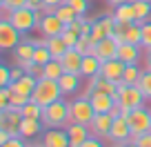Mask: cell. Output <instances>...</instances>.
Wrapping results in <instances>:
<instances>
[{
  "label": "cell",
  "instance_id": "1",
  "mask_svg": "<svg viewBox=\"0 0 151 147\" xmlns=\"http://www.w3.org/2000/svg\"><path fill=\"white\" fill-rule=\"evenodd\" d=\"M145 98L147 96L142 94V89L138 85H124V83H118V94H116V100H118L122 114L120 116H129L131 109L136 107H142L145 105Z\"/></svg>",
  "mask_w": 151,
  "mask_h": 147
},
{
  "label": "cell",
  "instance_id": "2",
  "mask_svg": "<svg viewBox=\"0 0 151 147\" xmlns=\"http://www.w3.org/2000/svg\"><path fill=\"white\" fill-rule=\"evenodd\" d=\"M62 89H60V83L58 80H51V78H40L36 85V89H33L31 94V100L33 103H38L40 107H49L51 103H56V100L62 98Z\"/></svg>",
  "mask_w": 151,
  "mask_h": 147
},
{
  "label": "cell",
  "instance_id": "3",
  "mask_svg": "<svg viewBox=\"0 0 151 147\" xmlns=\"http://www.w3.org/2000/svg\"><path fill=\"white\" fill-rule=\"evenodd\" d=\"M71 123L69 118V103L67 100H56L51 103L49 107H45L42 112V125L45 129H51V127H67Z\"/></svg>",
  "mask_w": 151,
  "mask_h": 147
},
{
  "label": "cell",
  "instance_id": "4",
  "mask_svg": "<svg viewBox=\"0 0 151 147\" xmlns=\"http://www.w3.org/2000/svg\"><path fill=\"white\" fill-rule=\"evenodd\" d=\"M93 116H96V109H93V105H91L89 98L78 96V98H73L69 103V118H71V123H80V125H87V127H89L91 120H93Z\"/></svg>",
  "mask_w": 151,
  "mask_h": 147
},
{
  "label": "cell",
  "instance_id": "5",
  "mask_svg": "<svg viewBox=\"0 0 151 147\" xmlns=\"http://www.w3.org/2000/svg\"><path fill=\"white\" fill-rule=\"evenodd\" d=\"M5 18H9V22L18 29L22 36H27L33 27H38V16L33 9L29 7H22V9H16V11H9V14H2Z\"/></svg>",
  "mask_w": 151,
  "mask_h": 147
},
{
  "label": "cell",
  "instance_id": "6",
  "mask_svg": "<svg viewBox=\"0 0 151 147\" xmlns=\"http://www.w3.org/2000/svg\"><path fill=\"white\" fill-rule=\"evenodd\" d=\"M127 120H129V127H131V138L151 132V109H147L145 105L131 109V114L127 116Z\"/></svg>",
  "mask_w": 151,
  "mask_h": 147
},
{
  "label": "cell",
  "instance_id": "7",
  "mask_svg": "<svg viewBox=\"0 0 151 147\" xmlns=\"http://www.w3.org/2000/svg\"><path fill=\"white\" fill-rule=\"evenodd\" d=\"M20 40H22V33L9 22V18L2 16L0 18V49L2 51H11V49H16L20 45Z\"/></svg>",
  "mask_w": 151,
  "mask_h": 147
},
{
  "label": "cell",
  "instance_id": "8",
  "mask_svg": "<svg viewBox=\"0 0 151 147\" xmlns=\"http://www.w3.org/2000/svg\"><path fill=\"white\" fill-rule=\"evenodd\" d=\"M118 29V22L113 16H100V18L93 20V29H91V38L98 43V40H104V38H111Z\"/></svg>",
  "mask_w": 151,
  "mask_h": 147
},
{
  "label": "cell",
  "instance_id": "9",
  "mask_svg": "<svg viewBox=\"0 0 151 147\" xmlns=\"http://www.w3.org/2000/svg\"><path fill=\"white\" fill-rule=\"evenodd\" d=\"M20 123H22L20 109H14V107L0 109V129H7L11 136H20Z\"/></svg>",
  "mask_w": 151,
  "mask_h": 147
},
{
  "label": "cell",
  "instance_id": "10",
  "mask_svg": "<svg viewBox=\"0 0 151 147\" xmlns=\"http://www.w3.org/2000/svg\"><path fill=\"white\" fill-rule=\"evenodd\" d=\"M40 143H42L45 147H71L69 145V134H67V127L45 129L42 136H40Z\"/></svg>",
  "mask_w": 151,
  "mask_h": 147
},
{
  "label": "cell",
  "instance_id": "11",
  "mask_svg": "<svg viewBox=\"0 0 151 147\" xmlns=\"http://www.w3.org/2000/svg\"><path fill=\"white\" fill-rule=\"evenodd\" d=\"M33 51H36V40H31V38H22L18 47L11 49L16 65H20V67H27L33 62Z\"/></svg>",
  "mask_w": 151,
  "mask_h": 147
},
{
  "label": "cell",
  "instance_id": "12",
  "mask_svg": "<svg viewBox=\"0 0 151 147\" xmlns=\"http://www.w3.org/2000/svg\"><path fill=\"white\" fill-rule=\"evenodd\" d=\"M38 29H40V33H42L45 38H51V36H62L67 25L58 18V14H45V18L40 20Z\"/></svg>",
  "mask_w": 151,
  "mask_h": 147
},
{
  "label": "cell",
  "instance_id": "13",
  "mask_svg": "<svg viewBox=\"0 0 151 147\" xmlns=\"http://www.w3.org/2000/svg\"><path fill=\"white\" fill-rule=\"evenodd\" d=\"M89 100H91V105H93L96 114H111V109L118 105L116 96L104 94V91H93V94L89 96Z\"/></svg>",
  "mask_w": 151,
  "mask_h": 147
},
{
  "label": "cell",
  "instance_id": "14",
  "mask_svg": "<svg viewBox=\"0 0 151 147\" xmlns=\"http://www.w3.org/2000/svg\"><path fill=\"white\" fill-rule=\"evenodd\" d=\"M107 138H111L116 145H120V143H124V140H129V138H131V127H129L127 116H118V118L113 120L111 132H109Z\"/></svg>",
  "mask_w": 151,
  "mask_h": 147
},
{
  "label": "cell",
  "instance_id": "15",
  "mask_svg": "<svg viewBox=\"0 0 151 147\" xmlns=\"http://www.w3.org/2000/svg\"><path fill=\"white\" fill-rule=\"evenodd\" d=\"M113 120H116V116H111V114H96L93 120H91V125H89L91 134H93V136H100V138L109 136Z\"/></svg>",
  "mask_w": 151,
  "mask_h": 147
},
{
  "label": "cell",
  "instance_id": "16",
  "mask_svg": "<svg viewBox=\"0 0 151 147\" xmlns=\"http://www.w3.org/2000/svg\"><path fill=\"white\" fill-rule=\"evenodd\" d=\"M124 62L118 60V58H113V60H107L102 62V69H100V76L107 78V80H113V83H120L122 80V74H124Z\"/></svg>",
  "mask_w": 151,
  "mask_h": 147
},
{
  "label": "cell",
  "instance_id": "17",
  "mask_svg": "<svg viewBox=\"0 0 151 147\" xmlns=\"http://www.w3.org/2000/svg\"><path fill=\"white\" fill-rule=\"evenodd\" d=\"M118 49H120V45L113 38H104V40H98V43H96V56L102 62H107V60L118 58Z\"/></svg>",
  "mask_w": 151,
  "mask_h": 147
},
{
  "label": "cell",
  "instance_id": "18",
  "mask_svg": "<svg viewBox=\"0 0 151 147\" xmlns=\"http://www.w3.org/2000/svg\"><path fill=\"white\" fill-rule=\"evenodd\" d=\"M82 58H85V56H82L76 47H69V49H67V54L60 58V62H62V67H65L67 74H80V69H82Z\"/></svg>",
  "mask_w": 151,
  "mask_h": 147
},
{
  "label": "cell",
  "instance_id": "19",
  "mask_svg": "<svg viewBox=\"0 0 151 147\" xmlns=\"http://www.w3.org/2000/svg\"><path fill=\"white\" fill-rule=\"evenodd\" d=\"M91 129L87 125H80V123H69L67 125V134H69V145L71 147H80L87 138L91 136Z\"/></svg>",
  "mask_w": 151,
  "mask_h": 147
},
{
  "label": "cell",
  "instance_id": "20",
  "mask_svg": "<svg viewBox=\"0 0 151 147\" xmlns=\"http://www.w3.org/2000/svg\"><path fill=\"white\" fill-rule=\"evenodd\" d=\"M42 132H45V125H42V120H38V118H22V123H20V136L24 140L42 136Z\"/></svg>",
  "mask_w": 151,
  "mask_h": 147
},
{
  "label": "cell",
  "instance_id": "21",
  "mask_svg": "<svg viewBox=\"0 0 151 147\" xmlns=\"http://www.w3.org/2000/svg\"><path fill=\"white\" fill-rule=\"evenodd\" d=\"M36 85H38V78L31 76V74H24L22 78L14 80L9 87H11V91H16V94H22V96H29V98H31V94H33V89H36Z\"/></svg>",
  "mask_w": 151,
  "mask_h": 147
},
{
  "label": "cell",
  "instance_id": "22",
  "mask_svg": "<svg viewBox=\"0 0 151 147\" xmlns=\"http://www.w3.org/2000/svg\"><path fill=\"white\" fill-rule=\"evenodd\" d=\"M113 18H116V22L118 25H131L138 20L136 16V7H133V2H127V5H118L116 9H113Z\"/></svg>",
  "mask_w": 151,
  "mask_h": 147
},
{
  "label": "cell",
  "instance_id": "23",
  "mask_svg": "<svg viewBox=\"0 0 151 147\" xmlns=\"http://www.w3.org/2000/svg\"><path fill=\"white\" fill-rule=\"evenodd\" d=\"M80 74H62L60 76V89H62V94L65 96H71V94H78L80 91V85H82V80H80Z\"/></svg>",
  "mask_w": 151,
  "mask_h": 147
},
{
  "label": "cell",
  "instance_id": "24",
  "mask_svg": "<svg viewBox=\"0 0 151 147\" xmlns=\"http://www.w3.org/2000/svg\"><path fill=\"white\" fill-rule=\"evenodd\" d=\"M118 60H122L124 65H138V60H140V45H131V43L120 45Z\"/></svg>",
  "mask_w": 151,
  "mask_h": 147
},
{
  "label": "cell",
  "instance_id": "25",
  "mask_svg": "<svg viewBox=\"0 0 151 147\" xmlns=\"http://www.w3.org/2000/svg\"><path fill=\"white\" fill-rule=\"evenodd\" d=\"M100 69H102V60H100L96 54L82 58V69H80V76L82 78H91V76H98Z\"/></svg>",
  "mask_w": 151,
  "mask_h": 147
},
{
  "label": "cell",
  "instance_id": "26",
  "mask_svg": "<svg viewBox=\"0 0 151 147\" xmlns=\"http://www.w3.org/2000/svg\"><path fill=\"white\" fill-rule=\"evenodd\" d=\"M45 45L49 47V51H51V56L56 58V60H60L62 56L67 54V43L62 40V36H51V38H45Z\"/></svg>",
  "mask_w": 151,
  "mask_h": 147
},
{
  "label": "cell",
  "instance_id": "27",
  "mask_svg": "<svg viewBox=\"0 0 151 147\" xmlns=\"http://www.w3.org/2000/svg\"><path fill=\"white\" fill-rule=\"evenodd\" d=\"M122 31H124V43H131V45H140L142 40V22H131V25H122Z\"/></svg>",
  "mask_w": 151,
  "mask_h": 147
},
{
  "label": "cell",
  "instance_id": "28",
  "mask_svg": "<svg viewBox=\"0 0 151 147\" xmlns=\"http://www.w3.org/2000/svg\"><path fill=\"white\" fill-rule=\"evenodd\" d=\"M45 67V78H51V80H60V76L65 74V67H62V62L60 60H49L47 65H42Z\"/></svg>",
  "mask_w": 151,
  "mask_h": 147
},
{
  "label": "cell",
  "instance_id": "29",
  "mask_svg": "<svg viewBox=\"0 0 151 147\" xmlns=\"http://www.w3.org/2000/svg\"><path fill=\"white\" fill-rule=\"evenodd\" d=\"M133 7H136L138 22L151 20V0H133Z\"/></svg>",
  "mask_w": 151,
  "mask_h": 147
},
{
  "label": "cell",
  "instance_id": "30",
  "mask_svg": "<svg viewBox=\"0 0 151 147\" xmlns=\"http://www.w3.org/2000/svg\"><path fill=\"white\" fill-rule=\"evenodd\" d=\"M140 76H142V71H140V67H138V65H127L120 83H124V85H138Z\"/></svg>",
  "mask_w": 151,
  "mask_h": 147
},
{
  "label": "cell",
  "instance_id": "31",
  "mask_svg": "<svg viewBox=\"0 0 151 147\" xmlns=\"http://www.w3.org/2000/svg\"><path fill=\"white\" fill-rule=\"evenodd\" d=\"M42 112H45V107H40V105L33 103V100H29V103L20 109L22 118H38V120H42Z\"/></svg>",
  "mask_w": 151,
  "mask_h": 147
},
{
  "label": "cell",
  "instance_id": "32",
  "mask_svg": "<svg viewBox=\"0 0 151 147\" xmlns=\"http://www.w3.org/2000/svg\"><path fill=\"white\" fill-rule=\"evenodd\" d=\"M56 14H58V18H60L65 25H71L76 18H78V11H76L71 5H67V2H65V5H60V7H58V9H56Z\"/></svg>",
  "mask_w": 151,
  "mask_h": 147
},
{
  "label": "cell",
  "instance_id": "33",
  "mask_svg": "<svg viewBox=\"0 0 151 147\" xmlns=\"http://www.w3.org/2000/svg\"><path fill=\"white\" fill-rule=\"evenodd\" d=\"M76 49H78L82 56H91V54H96V40L91 38V36H80Z\"/></svg>",
  "mask_w": 151,
  "mask_h": 147
},
{
  "label": "cell",
  "instance_id": "34",
  "mask_svg": "<svg viewBox=\"0 0 151 147\" xmlns=\"http://www.w3.org/2000/svg\"><path fill=\"white\" fill-rule=\"evenodd\" d=\"M27 2L29 0H0V9H2V14H9V11L27 7Z\"/></svg>",
  "mask_w": 151,
  "mask_h": 147
},
{
  "label": "cell",
  "instance_id": "35",
  "mask_svg": "<svg viewBox=\"0 0 151 147\" xmlns=\"http://www.w3.org/2000/svg\"><path fill=\"white\" fill-rule=\"evenodd\" d=\"M80 36L82 33L78 31V29H71V27H67L65 31H62V40L67 43V47H76L78 40H80Z\"/></svg>",
  "mask_w": 151,
  "mask_h": 147
},
{
  "label": "cell",
  "instance_id": "36",
  "mask_svg": "<svg viewBox=\"0 0 151 147\" xmlns=\"http://www.w3.org/2000/svg\"><path fill=\"white\" fill-rule=\"evenodd\" d=\"M138 87H140V89H142V94H145L147 98L151 100V69L142 71L140 80H138Z\"/></svg>",
  "mask_w": 151,
  "mask_h": 147
},
{
  "label": "cell",
  "instance_id": "37",
  "mask_svg": "<svg viewBox=\"0 0 151 147\" xmlns=\"http://www.w3.org/2000/svg\"><path fill=\"white\" fill-rule=\"evenodd\" d=\"M142 49H151V20L142 22V40H140Z\"/></svg>",
  "mask_w": 151,
  "mask_h": 147
},
{
  "label": "cell",
  "instance_id": "38",
  "mask_svg": "<svg viewBox=\"0 0 151 147\" xmlns=\"http://www.w3.org/2000/svg\"><path fill=\"white\" fill-rule=\"evenodd\" d=\"M29 96H22V94H16V91H11V100H9V107H14V109H22L24 105L29 103Z\"/></svg>",
  "mask_w": 151,
  "mask_h": 147
},
{
  "label": "cell",
  "instance_id": "39",
  "mask_svg": "<svg viewBox=\"0 0 151 147\" xmlns=\"http://www.w3.org/2000/svg\"><path fill=\"white\" fill-rule=\"evenodd\" d=\"M67 5H71L76 11H78V16H87V9H89V2L87 0H65Z\"/></svg>",
  "mask_w": 151,
  "mask_h": 147
},
{
  "label": "cell",
  "instance_id": "40",
  "mask_svg": "<svg viewBox=\"0 0 151 147\" xmlns=\"http://www.w3.org/2000/svg\"><path fill=\"white\" fill-rule=\"evenodd\" d=\"M11 85V67L2 65L0 67V87H9Z\"/></svg>",
  "mask_w": 151,
  "mask_h": 147
},
{
  "label": "cell",
  "instance_id": "41",
  "mask_svg": "<svg viewBox=\"0 0 151 147\" xmlns=\"http://www.w3.org/2000/svg\"><path fill=\"white\" fill-rule=\"evenodd\" d=\"M11 100V87H0V109H7Z\"/></svg>",
  "mask_w": 151,
  "mask_h": 147
},
{
  "label": "cell",
  "instance_id": "42",
  "mask_svg": "<svg viewBox=\"0 0 151 147\" xmlns=\"http://www.w3.org/2000/svg\"><path fill=\"white\" fill-rule=\"evenodd\" d=\"M80 147H104V143L100 140V136H93V134H91V136L87 138V140L82 143Z\"/></svg>",
  "mask_w": 151,
  "mask_h": 147
},
{
  "label": "cell",
  "instance_id": "43",
  "mask_svg": "<svg viewBox=\"0 0 151 147\" xmlns=\"http://www.w3.org/2000/svg\"><path fill=\"white\" fill-rule=\"evenodd\" d=\"M133 140L138 143V147H151V132L142 134V136H136Z\"/></svg>",
  "mask_w": 151,
  "mask_h": 147
},
{
  "label": "cell",
  "instance_id": "44",
  "mask_svg": "<svg viewBox=\"0 0 151 147\" xmlns=\"http://www.w3.org/2000/svg\"><path fill=\"white\" fill-rule=\"evenodd\" d=\"M47 7H53V9H58L60 5H65V0H42Z\"/></svg>",
  "mask_w": 151,
  "mask_h": 147
},
{
  "label": "cell",
  "instance_id": "45",
  "mask_svg": "<svg viewBox=\"0 0 151 147\" xmlns=\"http://www.w3.org/2000/svg\"><path fill=\"white\" fill-rule=\"evenodd\" d=\"M111 7H118V5H127V2H133V0H107Z\"/></svg>",
  "mask_w": 151,
  "mask_h": 147
},
{
  "label": "cell",
  "instance_id": "46",
  "mask_svg": "<svg viewBox=\"0 0 151 147\" xmlns=\"http://www.w3.org/2000/svg\"><path fill=\"white\" fill-rule=\"evenodd\" d=\"M147 65H149V69H151V49H147Z\"/></svg>",
  "mask_w": 151,
  "mask_h": 147
},
{
  "label": "cell",
  "instance_id": "47",
  "mask_svg": "<svg viewBox=\"0 0 151 147\" xmlns=\"http://www.w3.org/2000/svg\"><path fill=\"white\" fill-rule=\"evenodd\" d=\"M29 147H45V145H42V143H31Z\"/></svg>",
  "mask_w": 151,
  "mask_h": 147
},
{
  "label": "cell",
  "instance_id": "48",
  "mask_svg": "<svg viewBox=\"0 0 151 147\" xmlns=\"http://www.w3.org/2000/svg\"><path fill=\"white\" fill-rule=\"evenodd\" d=\"M116 147H120V145H116Z\"/></svg>",
  "mask_w": 151,
  "mask_h": 147
}]
</instances>
